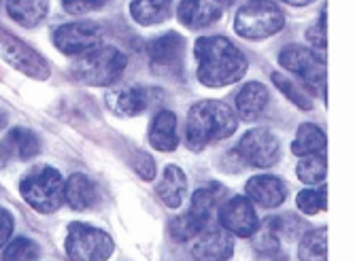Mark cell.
I'll return each instance as SVG.
<instances>
[{
  "label": "cell",
  "instance_id": "6da1fadb",
  "mask_svg": "<svg viewBox=\"0 0 355 261\" xmlns=\"http://www.w3.org/2000/svg\"><path fill=\"white\" fill-rule=\"evenodd\" d=\"M193 51L198 57V81L207 87L236 83L249 69L245 53L225 37H200Z\"/></svg>",
  "mask_w": 355,
  "mask_h": 261
},
{
  "label": "cell",
  "instance_id": "7a4b0ae2",
  "mask_svg": "<svg viewBox=\"0 0 355 261\" xmlns=\"http://www.w3.org/2000/svg\"><path fill=\"white\" fill-rule=\"evenodd\" d=\"M239 127V119L228 105L219 100H202L193 105L185 123V141L191 151H202L211 143L230 138Z\"/></svg>",
  "mask_w": 355,
  "mask_h": 261
},
{
  "label": "cell",
  "instance_id": "3957f363",
  "mask_svg": "<svg viewBox=\"0 0 355 261\" xmlns=\"http://www.w3.org/2000/svg\"><path fill=\"white\" fill-rule=\"evenodd\" d=\"M125 55L111 45H98L77 57L73 64V77L85 85L107 87L119 81L125 71Z\"/></svg>",
  "mask_w": 355,
  "mask_h": 261
},
{
  "label": "cell",
  "instance_id": "277c9868",
  "mask_svg": "<svg viewBox=\"0 0 355 261\" xmlns=\"http://www.w3.org/2000/svg\"><path fill=\"white\" fill-rule=\"evenodd\" d=\"M19 193L37 213L49 215L64 202V179L51 166H35L24 174Z\"/></svg>",
  "mask_w": 355,
  "mask_h": 261
},
{
  "label": "cell",
  "instance_id": "5b68a950",
  "mask_svg": "<svg viewBox=\"0 0 355 261\" xmlns=\"http://www.w3.org/2000/svg\"><path fill=\"white\" fill-rule=\"evenodd\" d=\"M285 26V15L272 0H249L234 17V32L243 39L260 41L277 35Z\"/></svg>",
  "mask_w": 355,
  "mask_h": 261
},
{
  "label": "cell",
  "instance_id": "8992f818",
  "mask_svg": "<svg viewBox=\"0 0 355 261\" xmlns=\"http://www.w3.org/2000/svg\"><path fill=\"white\" fill-rule=\"evenodd\" d=\"M71 261H107L113 255V240L107 232L85 223H71L64 240Z\"/></svg>",
  "mask_w": 355,
  "mask_h": 261
},
{
  "label": "cell",
  "instance_id": "52a82bcc",
  "mask_svg": "<svg viewBox=\"0 0 355 261\" xmlns=\"http://www.w3.org/2000/svg\"><path fill=\"white\" fill-rule=\"evenodd\" d=\"M236 151L243 157L245 166H251V168H272L281 159L279 138L270 132V129H264V127H257V129L247 132L241 138Z\"/></svg>",
  "mask_w": 355,
  "mask_h": 261
},
{
  "label": "cell",
  "instance_id": "ba28073f",
  "mask_svg": "<svg viewBox=\"0 0 355 261\" xmlns=\"http://www.w3.org/2000/svg\"><path fill=\"white\" fill-rule=\"evenodd\" d=\"M103 41V28L96 21H71L62 24L53 32L55 47L67 55H81L94 47H98Z\"/></svg>",
  "mask_w": 355,
  "mask_h": 261
},
{
  "label": "cell",
  "instance_id": "9c48e42d",
  "mask_svg": "<svg viewBox=\"0 0 355 261\" xmlns=\"http://www.w3.org/2000/svg\"><path fill=\"white\" fill-rule=\"evenodd\" d=\"M183 53H185V39L177 32H166L147 43V57L149 66L155 75H177L183 66Z\"/></svg>",
  "mask_w": 355,
  "mask_h": 261
},
{
  "label": "cell",
  "instance_id": "30bf717a",
  "mask_svg": "<svg viewBox=\"0 0 355 261\" xmlns=\"http://www.w3.org/2000/svg\"><path fill=\"white\" fill-rule=\"evenodd\" d=\"M0 55L32 79L45 81L49 77V66L45 57H41L35 49H30L24 41L9 37L7 32H0Z\"/></svg>",
  "mask_w": 355,
  "mask_h": 261
},
{
  "label": "cell",
  "instance_id": "8fae6325",
  "mask_svg": "<svg viewBox=\"0 0 355 261\" xmlns=\"http://www.w3.org/2000/svg\"><path fill=\"white\" fill-rule=\"evenodd\" d=\"M279 62L283 64V69L298 75L302 81H306L315 87L326 85V64L321 57H317L315 51L300 47V45H287L281 51Z\"/></svg>",
  "mask_w": 355,
  "mask_h": 261
},
{
  "label": "cell",
  "instance_id": "7c38bea8",
  "mask_svg": "<svg viewBox=\"0 0 355 261\" xmlns=\"http://www.w3.org/2000/svg\"><path fill=\"white\" fill-rule=\"evenodd\" d=\"M219 223L225 232L243 236V238L253 236L257 225H260L251 200L243 198V195H234V198H230L219 208Z\"/></svg>",
  "mask_w": 355,
  "mask_h": 261
},
{
  "label": "cell",
  "instance_id": "4fadbf2b",
  "mask_svg": "<svg viewBox=\"0 0 355 261\" xmlns=\"http://www.w3.org/2000/svg\"><path fill=\"white\" fill-rule=\"evenodd\" d=\"M159 98V91L145 85H130V87H119L107 96V105L113 113L121 117H137L151 109V105Z\"/></svg>",
  "mask_w": 355,
  "mask_h": 261
},
{
  "label": "cell",
  "instance_id": "5bb4252c",
  "mask_svg": "<svg viewBox=\"0 0 355 261\" xmlns=\"http://www.w3.org/2000/svg\"><path fill=\"white\" fill-rule=\"evenodd\" d=\"M234 251V240L223 227H205L193 242L191 253L196 261H228Z\"/></svg>",
  "mask_w": 355,
  "mask_h": 261
},
{
  "label": "cell",
  "instance_id": "9a60e30c",
  "mask_svg": "<svg viewBox=\"0 0 355 261\" xmlns=\"http://www.w3.org/2000/svg\"><path fill=\"white\" fill-rule=\"evenodd\" d=\"M223 15V0H181L177 17L189 30L209 28Z\"/></svg>",
  "mask_w": 355,
  "mask_h": 261
},
{
  "label": "cell",
  "instance_id": "2e32d148",
  "mask_svg": "<svg viewBox=\"0 0 355 261\" xmlns=\"http://www.w3.org/2000/svg\"><path fill=\"white\" fill-rule=\"evenodd\" d=\"M41 151V141L35 132L26 127H13L11 132L0 141V161L7 159H32Z\"/></svg>",
  "mask_w": 355,
  "mask_h": 261
},
{
  "label": "cell",
  "instance_id": "e0dca14e",
  "mask_svg": "<svg viewBox=\"0 0 355 261\" xmlns=\"http://www.w3.org/2000/svg\"><path fill=\"white\" fill-rule=\"evenodd\" d=\"M247 195L264 208H277L285 202L287 198V187L281 179L270 177V174H260L253 177L247 183Z\"/></svg>",
  "mask_w": 355,
  "mask_h": 261
},
{
  "label": "cell",
  "instance_id": "ac0fdd59",
  "mask_svg": "<svg viewBox=\"0 0 355 261\" xmlns=\"http://www.w3.org/2000/svg\"><path fill=\"white\" fill-rule=\"evenodd\" d=\"M149 145L157 151L171 153L179 145L177 134V117L173 111H159L149 127Z\"/></svg>",
  "mask_w": 355,
  "mask_h": 261
},
{
  "label": "cell",
  "instance_id": "d6986e66",
  "mask_svg": "<svg viewBox=\"0 0 355 261\" xmlns=\"http://www.w3.org/2000/svg\"><path fill=\"white\" fill-rule=\"evenodd\" d=\"M268 100H270V93L266 89V85L257 83V81H249L236 93V111L245 119H257L268 107Z\"/></svg>",
  "mask_w": 355,
  "mask_h": 261
},
{
  "label": "cell",
  "instance_id": "ffe728a7",
  "mask_svg": "<svg viewBox=\"0 0 355 261\" xmlns=\"http://www.w3.org/2000/svg\"><path fill=\"white\" fill-rule=\"evenodd\" d=\"M157 198L162 200L168 208H179L185 200V193H187V177L185 172L171 164L164 170L162 181L157 183Z\"/></svg>",
  "mask_w": 355,
  "mask_h": 261
},
{
  "label": "cell",
  "instance_id": "44dd1931",
  "mask_svg": "<svg viewBox=\"0 0 355 261\" xmlns=\"http://www.w3.org/2000/svg\"><path fill=\"white\" fill-rule=\"evenodd\" d=\"M96 185L85 174H73L64 183V202L73 210H87L96 204Z\"/></svg>",
  "mask_w": 355,
  "mask_h": 261
},
{
  "label": "cell",
  "instance_id": "7402d4cb",
  "mask_svg": "<svg viewBox=\"0 0 355 261\" xmlns=\"http://www.w3.org/2000/svg\"><path fill=\"white\" fill-rule=\"evenodd\" d=\"M7 13L24 28L39 26L49 13V0H7Z\"/></svg>",
  "mask_w": 355,
  "mask_h": 261
},
{
  "label": "cell",
  "instance_id": "603a6c76",
  "mask_svg": "<svg viewBox=\"0 0 355 261\" xmlns=\"http://www.w3.org/2000/svg\"><path fill=\"white\" fill-rule=\"evenodd\" d=\"M221 195H225V189L219 187V185H215V183H211V185L198 189L196 193H193L191 206H189L187 215H189L193 221H196V223H200L202 227H207L209 221H211V217H213V210H215L217 204H219V198H221Z\"/></svg>",
  "mask_w": 355,
  "mask_h": 261
},
{
  "label": "cell",
  "instance_id": "cb8c5ba5",
  "mask_svg": "<svg viewBox=\"0 0 355 261\" xmlns=\"http://www.w3.org/2000/svg\"><path fill=\"white\" fill-rule=\"evenodd\" d=\"M326 134L324 129L315 123H302L298 127V134L292 143L294 155L306 157V155H324L326 153Z\"/></svg>",
  "mask_w": 355,
  "mask_h": 261
},
{
  "label": "cell",
  "instance_id": "d4e9b609",
  "mask_svg": "<svg viewBox=\"0 0 355 261\" xmlns=\"http://www.w3.org/2000/svg\"><path fill=\"white\" fill-rule=\"evenodd\" d=\"M173 0H132L130 15L141 26H155L168 19Z\"/></svg>",
  "mask_w": 355,
  "mask_h": 261
},
{
  "label": "cell",
  "instance_id": "484cf974",
  "mask_svg": "<svg viewBox=\"0 0 355 261\" xmlns=\"http://www.w3.org/2000/svg\"><path fill=\"white\" fill-rule=\"evenodd\" d=\"M300 261H328V230L319 227L300 240V251H298Z\"/></svg>",
  "mask_w": 355,
  "mask_h": 261
},
{
  "label": "cell",
  "instance_id": "4316f807",
  "mask_svg": "<svg viewBox=\"0 0 355 261\" xmlns=\"http://www.w3.org/2000/svg\"><path fill=\"white\" fill-rule=\"evenodd\" d=\"M296 174L302 183L306 185H317L326 179L328 166H326V155H306L300 159L296 168Z\"/></svg>",
  "mask_w": 355,
  "mask_h": 261
},
{
  "label": "cell",
  "instance_id": "83f0119b",
  "mask_svg": "<svg viewBox=\"0 0 355 261\" xmlns=\"http://www.w3.org/2000/svg\"><path fill=\"white\" fill-rule=\"evenodd\" d=\"M298 208L304 215H317L321 210H326L328 206V191L326 187H319V189H304L298 193Z\"/></svg>",
  "mask_w": 355,
  "mask_h": 261
},
{
  "label": "cell",
  "instance_id": "f1b7e54d",
  "mask_svg": "<svg viewBox=\"0 0 355 261\" xmlns=\"http://www.w3.org/2000/svg\"><path fill=\"white\" fill-rule=\"evenodd\" d=\"M39 255L37 242H32L30 238H15L11 244H7L3 259L5 261H35Z\"/></svg>",
  "mask_w": 355,
  "mask_h": 261
},
{
  "label": "cell",
  "instance_id": "f546056e",
  "mask_svg": "<svg viewBox=\"0 0 355 261\" xmlns=\"http://www.w3.org/2000/svg\"><path fill=\"white\" fill-rule=\"evenodd\" d=\"M272 81H275V85L292 100L296 107H300V109H304V111H309L311 107H313V102H311V98L294 83V81H289L287 77H283L281 73H272Z\"/></svg>",
  "mask_w": 355,
  "mask_h": 261
},
{
  "label": "cell",
  "instance_id": "4dcf8cb0",
  "mask_svg": "<svg viewBox=\"0 0 355 261\" xmlns=\"http://www.w3.org/2000/svg\"><path fill=\"white\" fill-rule=\"evenodd\" d=\"M107 5V0H62V7L71 15H83Z\"/></svg>",
  "mask_w": 355,
  "mask_h": 261
},
{
  "label": "cell",
  "instance_id": "1f68e13d",
  "mask_svg": "<svg viewBox=\"0 0 355 261\" xmlns=\"http://www.w3.org/2000/svg\"><path fill=\"white\" fill-rule=\"evenodd\" d=\"M326 7L321 11V17H319V24H315L311 30H309V41L313 43V47H319L321 51H326V45H328V32H326Z\"/></svg>",
  "mask_w": 355,
  "mask_h": 261
},
{
  "label": "cell",
  "instance_id": "d6a6232c",
  "mask_svg": "<svg viewBox=\"0 0 355 261\" xmlns=\"http://www.w3.org/2000/svg\"><path fill=\"white\" fill-rule=\"evenodd\" d=\"M132 168L139 172V177L141 179H145V181H151L153 177H155V164H153V159L147 155V153H143V151H137L135 155H132Z\"/></svg>",
  "mask_w": 355,
  "mask_h": 261
},
{
  "label": "cell",
  "instance_id": "836d02e7",
  "mask_svg": "<svg viewBox=\"0 0 355 261\" xmlns=\"http://www.w3.org/2000/svg\"><path fill=\"white\" fill-rule=\"evenodd\" d=\"M13 217L11 213H7L5 208H0V249H3L9 240H11V234H13Z\"/></svg>",
  "mask_w": 355,
  "mask_h": 261
},
{
  "label": "cell",
  "instance_id": "e575fe53",
  "mask_svg": "<svg viewBox=\"0 0 355 261\" xmlns=\"http://www.w3.org/2000/svg\"><path fill=\"white\" fill-rule=\"evenodd\" d=\"M221 166H223L225 172H241L245 168V161L239 155V151H228L221 157Z\"/></svg>",
  "mask_w": 355,
  "mask_h": 261
},
{
  "label": "cell",
  "instance_id": "d590c367",
  "mask_svg": "<svg viewBox=\"0 0 355 261\" xmlns=\"http://www.w3.org/2000/svg\"><path fill=\"white\" fill-rule=\"evenodd\" d=\"M283 3L292 5V7H306V5L315 3V0H283Z\"/></svg>",
  "mask_w": 355,
  "mask_h": 261
},
{
  "label": "cell",
  "instance_id": "8d00e7d4",
  "mask_svg": "<svg viewBox=\"0 0 355 261\" xmlns=\"http://www.w3.org/2000/svg\"><path fill=\"white\" fill-rule=\"evenodd\" d=\"M5 125H7V115L0 111V129H5Z\"/></svg>",
  "mask_w": 355,
  "mask_h": 261
},
{
  "label": "cell",
  "instance_id": "74e56055",
  "mask_svg": "<svg viewBox=\"0 0 355 261\" xmlns=\"http://www.w3.org/2000/svg\"><path fill=\"white\" fill-rule=\"evenodd\" d=\"M228 3H236V0H228Z\"/></svg>",
  "mask_w": 355,
  "mask_h": 261
}]
</instances>
